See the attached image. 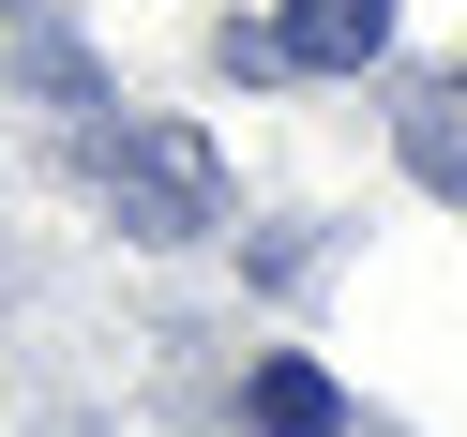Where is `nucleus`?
Instances as JSON below:
<instances>
[{"label": "nucleus", "instance_id": "f257e3e1", "mask_svg": "<svg viewBox=\"0 0 467 437\" xmlns=\"http://www.w3.org/2000/svg\"><path fill=\"white\" fill-rule=\"evenodd\" d=\"M91 182H106V212H121L136 242L226 226V166H212V136H182V121H106L91 136Z\"/></svg>", "mask_w": 467, "mask_h": 437}, {"label": "nucleus", "instance_id": "f03ea898", "mask_svg": "<svg viewBox=\"0 0 467 437\" xmlns=\"http://www.w3.org/2000/svg\"><path fill=\"white\" fill-rule=\"evenodd\" d=\"M392 151H407V182H422V196H452V212H467V76H422V91H407Z\"/></svg>", "mask_w": 467, "mask_h": 437}, {"label": "nucleus", "instance_id": "7ed1b4c3", "mask_svg": "<svg viewBox=\"0 0 467 437\" xmlns=\"http://www.w3.org/2000/svg\"><path fill=\"white\" fill-rule=\"evenodd\" d=\"M377 46H392V0H286V61H317V76H362Z\"/></svg>", "mask_w": 467, "mask_h": 437}, {"label": "nucleus", "instance_id": "20e7f679", "mask_svg": "<svg viewBox=\"0 0 467 437\" xmlns=\"http://www.w3.org/2000/svg\"><path fill=\"white\" fill-rule=\"evenodd\" d=\"M256 422H272V437H332L347 407H332V377H317V362H272V377H256Z\"/></svg>", "mask_w": 467, "mask_h": 437}]
</instances>
